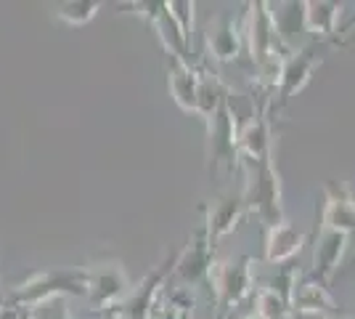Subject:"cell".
Listing matches in <instances>:
<instances>
[{
	"mask_svg": "<svg viewBox=\"0 0 355 319\" xmlns=\"http://www.w3.org/2000/svg\"><path fill=\"white\" fill-rule=\"evenodd\" d=\"M64 295H88V272L85 269H45L32 274L8 298V306L16 311H35L40 306L59 301Z\"/></svg>",
	"mask_w": 355,
	"mask_h": 319,
	"instance_id": "6da1fadb",
	"label": "cell"
},
{
	"mask_svg": "<svg viewBox=\"0 0 355 319\" xmlns=\"http://www.w3.org/2000/svg\"><path fill=\"white\" fill-rule=\"evenodd\" d=\"M254 290V259L215 261L209 269V298L215 301L218 319H225Z\"/></svg>",
	"mask_w": 355,
	"mask_h": 319,
	"instance_id": "7a4b0ae2",
	"label": "cell"
},
{
	"mask_svg": "<svg viewBox=\"0 0 355 319\" xmlns=\"http://www.w3.org/2000/svg\"><path fill=\"white\" fill-rule=\"evenodd\" d=\"M244 167H247V183H244L241 195L247 202V211L254 213L257 221L266 229L284 224L286 215H284L282 202V179H279V170L273 165V160Z\"/></svg>",
	"mask_w": 355,
	"mask_h": 319,
	"instance_id": "3957f363",
	"label": "cell"
},
{
	"mask_svg": "<svg viewBox=\"0 0 355 319\" xmlns=\"http://www.w3.org/2000/svg\"><path fill=\"white\" fill-rule=\"evenodd\" d=\"M205 163H207L209 176H215L220 165H225L231 173L241 165V160H239V125H236V112L231 106V96L215 109V115L207 117Z\"/></svg>",
	"mask_w": 355,
	"mask_h": 319,
	"instance_id": "277c9868",
	"label": "cell"
},
{
	"mask_svg": "<svg viewBox=\"0 0 355 319\" xmlns=\"http://www.w3.org/2000/svg\"><path fill=\"white\" fill-rule=\"evenodd\" d=\"M88 272V304L96 314H112L130 293V277L125 272L122 261L98 259L85 266Z\"/></svg>",
	"mask_w": 355,
	"mask_h": 319,
	"instance_id": "5b68a950",
	"label": "cell"
},
{
	"mask_svg": "<svg viewBox=\"0 0 355 319\" xmlns=\"http://www.w3.org/2000/svg\"><path fill=\"white\" fill-rule=\"evenodd\" d=\"M215 263V247L207 240V229L205 224L189 237V243L178 250L175 269L173 277L183 285V290L207 285L209 288V269Z\"/></svg>",
	"mask_w": 355,
	"mask_h": 319,
	"instance_id": "8992f818",
	"label": "cell"
},
{
	"mask_svg": "<svg viewBox=\"0 0 355 319\" xmlns=\"http://www.w3.org/2000/svg\"><path fill=\"white\" fill-rule=\"evenodd\" d=\"M268 104L270 99L260 96L252 117L239 128V160L241 165H257L273 160V128L268 117Z\"/></svg>",
	"mask_w": 355,
	"mask_h": 319,
	"instance_id": "52a82bcc",
	"label": "cell"
},
{
	"mask_svg": "<svg viewBox=\"0 0 355 319\" xmlns=\"http://www.w3.org/2000/svg\"><path fill=\"white\" fill-rule=\"evenodd\" d=\"M175 259L178 253L167 256L162 263H157L154 272H148L135 288H130L128 298L112 311V314H122L125 319H148L154 304L159 301V295L164 293V285L167 279L173 277V269H175Z\"/></svg>",
	"mask_w": 355,
	"mask_h": 319,
	"instance_id": "ba28073f",
	"label": "cell"
},
{
	"mask_svg": "<svg viewBox=\"0 0 355 319\" xmlns=\"http://www.w3.org/2000/svg\"><path fill=\"white\" fill-rule=\"evenodd\" d=\"M289 311L297 314V317H305V314L321 319L342 317L340 306L329 293V285L315 279L311 272L295 277V285H292V293H289Z\"/></svg>",
	"mask_w": 355,
	"mask_h": 319,
	"instance_id": "9c48e42d",
	"label": "cell"
},
{
	"mask_svg": "<svg viewBox=\"0 0 355 319\" xmlns=\"http://www.w3.org/2000/svg\"><path fill=\"white\" fill-rule=\"evenodd\" d=\"M321 64L318 48L315 46H302L289 51L282 61V72H279V85H276V101L279 106H286L292 101V96L302 91L311 83L315 67Z\"/></svg>",
	"mask_w": 355,
	"mask_h": 319,
	"instance_id": "30bf717a",
	"label": "cell"
},
{
	"mask_svg": "<svg viewBox=\"0 0 355 319\" xmlns=\"http://www.w3.org/2000/svg\"><path fill=\"white\" fill-rule=\"evenodd\" d=\"M128 8H138L133 14H141L148 19V24L154 27L159 43H162L164 54L175 61H186L191 64V46L186 43L183 32L175 24V19L167 11V3H130Z\"/></svg>",
	"mask_w": 355,
	"mask_h": 319,
	"instance_id": "8fae6325",
	"label": "cell"
},
{
	"mask_svg": "<svg viewBox=\"0 0 355 319\" xmlns=\"http://www.w3.org/2000/svg\"><path fill=\"white\" fill-rule=\"evenodd\" d=\"M247 213V202L241 192H225L220 197L205 205V229H207V240L212 247H218L223 237H228L231 231H236L241 218Z\"/></svg>",
	"mask_w": 355,
	"mask_h": 319,
	"instance_id": "7c38bea8",
	"label": "cell"
},
{
	"mask_svg": "<svg viewBox=\"0 0 355 319\" xmlns=\"http://www.w3.org/2000/svg\"><path fill=\"white\" fill-rule=\"evenodd\" d=\"M324 213H321V229H334L347 237L355 234V192L345 181L324 183Z\"/></svg>",
	"mask_w": 355,
	"mask_h": 319,
	"instance_id": "4fadbf2b",
	"label": "cell"
},
{
	"mask_svg": "<svg viewBox=\"0 0 355 319\" xmlns=\"http://www.w3.org/2000/svg\"><path fill=\"white\" fill-rule=\"evenodd\" d=\"M205 43L215 61H236L244 48V16H215L205 32Z\"/></svg>",
	"mask_w": 355,
	"mask_h": 319,
	"instance_id": "5bb4252c",
	"label": "cell"
},
{
	"mask_svg": "<svg viewBox=\"0 0 355 319\" xmlns=\"http://www.w3.org/2000/svg\"><path fill=\"white\" fill-rule=\"evenodd\" d=\"M347 245H350L347 234L334 231V229H321V234L315 240V250H313V277L329 285L334 279L337 269H340V261L347 253Z\"/></svg>",
	"mask_w": 355,
	"mask_h": 319,
	"instance_id": "9a60e30c",
	"label": "cell"
},
{
	"mask_svg": "<svg viewBox=\"0 0 355 319\" xmlns=\"http://www.w3.org/2000/svg\"><path fill=\"white\" fill-rule=\"evenodd\" d=\"M167 88L170 96L183 112L196 115V101H199V67L186 64V61L170 59L167 64Z\"/></svg>",
	"mask_w": 355,
	"mask_h": 319,
	"instance_id": "2e32d148",
	"label": "cell"
},
{
	"mask_svg": "<svg viewBox=\"0 0 355 319\" xmlns=\"http://www.w3.org/2000/svg\"><path fill=\"white\" fill-rule=\"evenodd\" d=\"M305 234L295 229L289 221H284L279 227L266 229V263L282 266L286 261H292L302 250Z\"/></svg>",
	"mask_w": 355,
	"mask_h": 319,
	"instance_id": "e0dca14e",
	"label": "cell"
},
{
	"mask_svg": "<svg viewBox=\"0 0 355 319\" xmlns=\"http://www.w3.org/2000/svg\"><path fill=\"white\" fill-rule=\"evenodd\" d=\"M268 11L273 19L276 35L284 43V48H289L295 43V38L300 32H305V0H289V3H268Z\"/></svg>",
	"mask_w": 355,
	"mask_h": 319,
	"instance_id": "ac0fdd59",
	"label": "cell"
},
{
	"mask_svg": "<svg viewBox=\"0 0 355 319\" xmlns=\"http://www.w3.org/2000/svg\"><path fill=\"white\" fill-rule=\"evenodd\" d=\"M345 3H331V0H305V32L313 38L326 40L337 32Z\"/></svg>",
	"mask_w": 355,
	"mask_h": 319,
	"instance_id": "d6986e66",
	"label": "cell"
},
{
	"mask_svg": "<svg viewBox=\"0 0 355 319\" xmlns=\"http://www.w3.org/2000/svg\"><path fill=\"white\" fill-rule=\"evenodd\" d=\"M189 290L178 288L173 293H162L159 301L154 304L148 319H189Z\"/></svg>",
	"mask_w": 355,
	"mask_h": 319,
	"instance_id": "ffe728a7",
	"label": "cell"
},
{
	"mask_svg": "<svg viewBox=\"0 0 355 319\" xmlns=\"http://www.w3.org/2000/svg\"><path fill=\"white\" fill-rule=\"evenodd\" d=\"M101 8L98 0H74V3H61L56 6V19H61L69 27H85L88 22L96 19Z\"/></svg>",
	"mask_w": 355,
	"mask_h": 319,
	"instance_id": "44dd1931",
	"label": "cell"
},
{
	"mask_svg": "<svg viewBox=\"0 0 355 319\" xmlns=\"http://www.w3.org/2000/svg\"><path fill=\"white\" fill-rule=\"evenodd\" d=\"M254 314H257L260 319H286V317H292L289 304L284 301L276 290L268 288V285L257 288V293H254Z\"/></svg>",
	"mask_w": 355,
	"mask_h": 319,
	"instance_id": "7402d4cb",
	"label": "cell"
},
{
	"mask_svg": "<svg viewBox=\"0 0 355 319\" xmlns=\"http://www.w3.org/2000/svg\"><path fill=\"white\" fill-rule=\"evenodd\" d=\"M193 8H196V3H191V0H173V3H167V11L175 19V24L180 27L189 46H191L193 40Z\"/></svg>",
	"mask_w": 355,
	"mask_h": 319,
	"instance_id": "603a6c76",
	"label": "cell"
},
{
	"mask_svg": "<svg viewBox=\"0 0 355 319\" xmlns=\"http://www.w3.org/2000/svg\"><path fill=\"white\" fill-rule=\"evenodd\" d=\"M32 314H35V319H74L72 311H69L67 306H59L56 301H51V304L35 309Z\"/></svg>",
	"mask_w": 355,
	"mask_h": 319,
	"instance_id": "cb8c5ba5",
	"label": "cell"
},
{
	"mask_svg": "<svg viewBox=\"0 0 355 319\" xmlns=\"http://www.w3.org/2000/svg\"><path fill=\"white\" fill-rule=\"evenodd\" d=\"M19 317V311L11 309V306H0V319H16Z\"/></svg>",
	"mask_w": 355,
	"mask_h": 319,
	"instance_id": "d4e9b609",
	"label": "cell"
},
{
	"mask_svg": "<svg viewBox=\"0 0 355 319\" xmlns=\"http://www.w3.org/2000/svg\"><path fill=\"white\" fill-rule=\"evenodd\" d=\"M16 319H35V314H32V311H19V317Z\"/></svg>",
	"mask_w": 355,
	"mask_h": 319,
	"instance_id": "484cf974",
	"label": "cell"
},
{
	"mask_svg": "<svg viewBox=\"0 0 355 319\" xmlns=\"http://www.w3.org/2000/svg\"><path fill=\"white\" fill-rule=\"evenodd\" d=\"M241 319H260V317H257V314L252 311V314H247V317H241Z\"/></svg>",
	"mask_w": 355,
	"mask_h": 319,
	"instance_id": "4316f807",
	"label": "cell"
},
{
	"mask_svg": "<svg viewBox=\"0 0 355 319\" xmlns=\"http://www.w3.org/2000/svg\"><path fill=\"white\" fill-rule=\"evenodd\" d=\"M0 306H8V301H6V298H3V293H0Z\"/></svg>",
	"mask_w": 355,
	"mask_h": 319,
	"instance_id": "83f0119b",
	"label": "cell"
},
{
	"mask_svg": "<svg viewBox=\"0 0 355 319\" xmlns=\"http://www.w3.org/2000/svg\"><path fill=\"white\" fill-rule=\"evenodd\" d=\"M109 319H125L122 314H109Z\"/></svg>",
	"mask_w": 355,
	"mask_h": 319,
	"instance_id": "f1b7e54d",
	"label": "cell"
},
{
	"mask_svg": "<svg viewBox=\"0 0 355 319\" xmlns=\"http://www.w3.org/2000/svg\"><path fill=\"white\" fill-rule=\"evenodd\" d=\"M355 43V32H353V38H350V40H347V43H345V46H353Z\"/></svg>",
	"mask_w": 355,
	"mask_h": 319,
	"instance_id": "f546056e",
	"label": "cell"
},
{
	"mask_svg": "<svg viewBox=\"0 0 355 319\" xmlns=\"http://www.w3.org/2000/svg\"><path fill=\"white\" fill-rule=\"evenodd\" d=\"M337 319H347V317H345V314H342V317H337Z\"/></svg>",
	"mask_w": 355,
	"mask_h": 319,
	"instance_id": "4dcf8cb0",
	"label": "cell"
},
{
	"mask_svg": "<svg viewBox=\"0 0 355 319\" xmlns=\"http://www.w3.org/2000/svg\"><path fill=\"white\" fill-rule=\"evenodd\" d=\"M353 269H355V259H353Z\"/></svg>",
	"mask_w": 355,
	"mask_h": 319,
	"instance_id": "1f68e13d",
	"label": "cell"
},
{
	"mask_svg": "<svg viewBox=\"0 0 355 319\" xmlns=\"http://www.w3.org/2000/svg\"><path fill=\"white\" fill-rule=\"evenodd\" d=\"M189 319H191V317H189Z\"/></svg>",
	"mask_w": 355,
	"mask_h": 319,
	"instance_id": "d6a6232c",
	"label": "cell"
}]
</instances>
